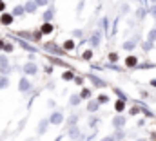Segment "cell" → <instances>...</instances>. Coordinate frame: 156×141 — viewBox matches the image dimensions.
Returning <instances> with one entry per match:
<instances>
[{"instance_id":"4dcf8cb0","label":"cell","mask_w":156,"mask_h":141,"mask_svg":"<svg viewBox=\"0 0 156 141\" xmlns=\"http://www.w3.org/2000/svg\"><path fill=\"white\" fill-rule=\"evenodd\" d=\"M96 101H98L100 105H105V103H109V96H107V94H100V96L96 98Z\"/></svg>"},{"instance_id":"60d3db41","label":"cell","mask_w":156,"mask_h":141,"mask_svg":"<svg viewBox=\"0 0 156 141\" xmlns=\"http://www.w3.org/2000/svg\"><path fill=\"white\" fill-rule=\"evenodd\" d=\"M83 4H85V2H78V5H76V11H78V13H82V11H83Z\"/></svg>"},{"instance_id":"8fae6325","label":"cell","mask_w":156,"mask_h":141,"mask_svg":"<svg viewBox=\"0 0 156 141\" xmlns=\"http://www.w3.org/2000/svg\"><path fill=\"white\" fill-rule=\"evenodd\" d=\"M44 49H45L47 53H60V54H64V53H66V51H60V49H58V45H56V43H53V42H47V43L44 45Z\"/></svg>"},{"instance_id":"816d5d0a","label":"cell","mask_w":156,"mask_h":141,"mask_svg":"<svg viewBox=\"0 0 156 141\" xmlns=\"http://www.w3.org/2000/svg\"><path fill=\"white\" fill-rule=\"evenodd\" d=\"M138 141H145V139H138Z\"/></svg>"},{"instance_id":"ac0fdd59","label":"cell","mask_w":156,"mask_h":141,"mask_svg":"<svg viewBox=\"0 0 156 141\" xmlns=\"http://www.w3.org/2000/svg\"><path fill=\"white\" fill-rule=\"evenodd\" d=\"M98 108H100V103H98L96 100H91V101L87 103V112H91V114H94Z\"/></svg>"},{"instance_id":"9a60e30c","label":"cell","mask_w":156,"mask_h":141,"mask_svg":"<svg viewBox=\"0 0 156 141\" xmlns=\"http://www.w3.org/2000/svg\"><path fill=\"white\" fill-rule=\"evenodd\" d=\"M136 42H138V38H131V40H127V42H123V45H122V47H123L125 51H133V49L138 45Z\"/></svg>"},{"instance_id":"7402d4cb","label":"cell","mask_w":156,"mask_h":141,"mask_svg":"<svg viewBox=\"0 0 156 141\" xmlns=\"http://www.w3.org/2000/svg\"><path fill=\"white\" fill-rule=\"evenodd\" d=\"M115 110H116L118 114H122V112L125 110V101H122V100H118L116 103H115Z\"/></svg>"},{"instance_id":"f5cc1de1","label":"cell","mask_w":156,"mask_h":141,"mask_svg":"<svg viewBox=\"0 0 156 141\" xmlns=\"http://www.w3.org/2000/svg\"><path fill=\"white\" fill-rule=\"evenodd\" d=\"M49 2H53V0H49Z\"/></svg>"},{"instance_id":"7a4b0ae2","label":"cell","mask_w":156,"mask_h":141,"mask_svg":"<svg viewBox=\"0 0 156 141\" xmlns=\"http://www.w3.org/2000/svg\"><path fill=\"white\" fill-rule=\"evenodd\" d=\"M87 42L91 43V47H93V49L100 47V43H102V29H96V31H93V35H91V38H89Z\"/></svg>"},{"instance_id":"7bdbcfd3","label":"cell","mask_w":156,"mask_h":141,"mask_svg":"<svg viewBox=\"0 0 156 141\" xmlns=\"http://www.w3.org/2000/svg\"><path fill=\"white\" fill-rule=\"evenodd\" d=\"M107 67H109V69H115V70H122L120 67H118V65H115V64H109Z\"/></svg>"},{"instance_id":"681fc988","label":"cell","mask_w":156,"mask_h":141,"mask_svg":"<svg viewBox=\"0 0 156 141\" xmlns=\"http://www.w3.org/2000/svg\"><path fill=\"white\" fill-rule=\"evenodd\" d=\"M149 2H151V4H156V0H149Z\"/></svg>"},{"instance_id":"bcb514c9","label":"cell","mask_w":156,"mask_h":141,"mask_svg":"<svg viewBox=\"0 0 156 141\" xmlns=\"http://www.w3.org/2000/svg\"><path fill=\"white\" fill-rule=\"evenodd\" d=\"M4 43H5V40H4V38H0V51H4Z\"/></svg>"},{"instance_id":"52a82bcc","label":"cell","mask_w":156,"mask_h":141,"mask_svg":"<svg viewBox=\"0 0 156 141\" xmlns=\"http://www.w3.org/2000/svg\"><path fill=\"white\" fill-rule=\"evenodd\" d=\"M55 15H56V9H55V5H49V7L44 11V15H42V22H53Z\"/></svg>"},{"instance_id":"cb8c5ba5","label":"cell","mask_w":156,"mask_h":141,"mask_svg":"<svg viewBox=\"0 0 156 141\" xmlns=\"http://www.w3.org/2000/svg\"><path fill=\"white\" fill-rule=\"evenodd\" d=\"M62 80H66V81H73V80H75V72H73V70H66V72L62 74Z\"/></svg>"},{"instance_id":"e575fe53","label":"cell","mask_w":156,"mask_h":141,"mask_svg":"<svg viewBox=\"0 0 156 141\" xmlns=\"http://www.w3.org/2000/svg\"><path fill=\"white\" fill-rule=\"evenodd\" d=\"M109 62H111V64H116L118 62V53H109Z\"/></svg>"},{"instance_id":"8d00e7d4","label":"cell","mask_w":156,"mask_h":141,"mask_svg":"<svg viewBox=\"0 0 156 141\" xmlns=\"http://www.w3.org/2000/svg\"><path fill=\"white\" fill-rule=\"evenodd\" d=\"M147 9H149V15H151L153 18H156V4H153V5H151V7H147Z\"/></svg>"},{"instance_id":"d4e9b609","label":"cell","mask_w":156,"mask_h":141,"mask_svg":"<svg viewBox=\"0 0 156 141\" xmlns=\"http://www.w3.org/2000/svg\"><path fill=\"white\" fill-rule=\"evenodd\" d=\"M78 96H80L82 100H89V98H91V89H85V87H83V89L80 91V94H78Z\"/></svg>"},{"instance_id":"f907efd6","label":"cell","mask_w":156,"mask_h":141,"mask_svg":"<svg viewBox=\"0 0 156 141\" xmlns=\"http://www.w3.org/2000/svg\"><path fill=\"white\" fill-rule=\"evenodd\" d=\"M78 2H85V0H78Z\"/></svg>"},{"instance_id":"f1b7e54d","label":"cell","mask_w":156,"mask_h":141,"mask_svg":"<svg viewBox=\"0 0 156 141\" xmlns=\"http://www.w3.org/2000/svg\"><path fill=\"white\" fill-rule=\"evenodd\" d=\"M100 24H102V31H105V33H109V18H107V16H104Z\"/></svg>"},{"instance_id":"ba28073f","label":"cell","mask_w":156,"mask_h":141,"mask_svg":"<svg viewBox=\"0 0 156 141\" xmlns=\"http://www.w3.org/2000/svg\"><path fill=\"white\" fill-rule=\"evenodd\" d=\"M13 20H15V16H13L11 13H5V11H4V13L0 15V24H2V26H5V27H7V26H11V24H13Z\"/></svg>"},{"instance_id":"603a6c76","label":"cell","mask_w":156,"mask_h":141,"mask_svg":"<svg viewBox=\"0 0 156 141\" xmlns=\"http://www.w3.org/2000/svg\"><path fill=\"white\" fill-rule=\"evenodd\" d=\"M142 49H144L145 53H149V51H153V49H154V43H153V42H149V40H145V42L142 43Z\"/></svg>"},{"instance_id":"484cf974","label":"cell","mask_w":156,"mask_h":141,"mask_svg":"<svg viewBox=\"0 0 156 141\" xmlns=\"http://www.w3.org/2000/svg\"><path fill=\"white\" fill-rule=\"evenodd\" d=\"M7 87H9V78L0 74V91H2V89H7Z\"/></svg>"},{"instance_id":"1f68e13d","label":"cell","mask_w":156,"mask_h":141,"mask_svg":"<svg viewBox=\"0 0 156 141\" xmlns=\"http://www.w3.org/2000/svg\"><path fill=\"white\" fill-rule=\"evenodd\" d=\"M113 138H115V141H122V139H123V138H125L123 129H122V130H116V134H113Z\"/></svg>"},{"instance_id":"7dc6e473","label":"cell","mask_w":156,"mask_h":141,"mask_svg":"<svg viewBox=\"0 0 156 141\" xmlns=\"http://www.w3.org/2000/svg\"><path fill=\"white\" fill-rule=\"evenodd\" d=\"M136 2H140V4L145 5V7H147V4H149V0H136Z\"/></svg>"},{"instance_id":"8992f818","label":"cell","mask_w":156,"mask_h":141,"mask_svg":"<svg viewBox=\"0 0 156 141\" xmlns=\"http://www.w3.org/2000/svg\"><path fill=\"white\" fill-rule=\"evenodd\" d=\"M125 123H127V118H125L123 114H116V116L113 118V127H115V130H122V129L125 127Z\"/></svg>"},{"instance_id":"b9f144b4","label":"cell","mask_w":156,"mask_h":141,"mask_svg":"<svg viewBox=\"0 0 156 141\" xmlns=\"http://www.w3.org/2000/svg\"><path fill=\"white\" fill-rule=\"evenodd\" d=\"M4 11H5V2L0 0V13H4Z\"/></svg>"},{"instance_id":"836d02e7","label":"cell","mask_w":156,"mask_h":141,"mask_svg":"<svg viewBox=\"0 0 156 141\" xmlns=\"http://www.w3.org/2000/svg\"><path fill=\"white\" fill-rule=\"evenodd\" d=\"M115 94H116V96L120 98V100H122V101H127V96H125V94H123L120 89H115Z\"/></svg>"},{"instance_id":"f6af8a7d","label":"cell","mask_w":156,"mask_h":141,"mask_svg":"<svg viewBox=\"0 0 156 141\" xmlns=\"http://www.w3.org/2000/svg\"><path fill=\"white\" fill-rule=\"evenodd\" d=\"M44 69H45V72H47V74H51V72H53V67H51V65H45Z\"/></svg>"},{"instance_id":"e0dca14e","label":"cell","mask_w":156,"mask_h":141,"mask_svg":"<svg viewBox=\"0 0 156 141\" xmlns=\"http://www.w3.org/2000/svg\"><path fill=\"white\" fill-rule=\"evenodd\" d=\"M11 15L16 18V16H24L26 15V9H24V5H15L13 7V11H11Z\"/></svg>"},{"instance_id":"30bf717a","label":"cell","mask_w":156,"mask_h":141,"mask_svg":"<svg viewBox=\"0 0 156 141\" xmlns=\"http://www.w3.org/2000/svg\"><path fill=\"white\" fill-rule=\"evenodd\" d=\"M53 31H55V26H53L51 22H44L42 27H40V33H42V35H51Z\"/></svg>"},{"instance_id":"4fadbf2b","label":"cell","mask_w":156,"mask_h":141,"mask_svg":"<svg viewBox=\"0 0 156 141\" xmlns=\"http://www.w3.org/2000/svg\"><path fill=\"white\" fill-rule=\"evenodd\" d=\"M87 78L94 83V87H98V89H102V87H105V81L104 80H100L98 76H94V74H87Z\"/></svg>"},{"instance_id":"f35d334b","label":"cell","mask_w":156,"mask_h":141,"mask_svg":"<svg viewBox=\"0 0 156 141\" xmlns=\"http://www.w3.org/2000/svg\"><path fill=\"white\" fill-rule=\"evenodd\" d=\"M71 36H75V38H78V36H82V29H75V31L71 33Z\"/></svg>"},{"instance_id":"ee69618b","label":"cell","mask_w":156,"mask_h":141,"mask_svg":"<svg viewBox=\"0 0 156 141\" xmlns=\"http://www.w3.org/2000/svg\"><path fill=\"white\" fill-rule=\"evenodd\" d=\"M100 141H115V138L113 136H105V138H102Z\"/></svg>"},{"instance_id":"5b68a950","label":"cell","mask_w":156,"mask_h":141,"mask_svg":"<svg viewBox=\"0 0 156 141\" xmlns=\"http://www.w3.org/2000/svg\"><path fill=\"white\" fill-rule=\"evenodd\" d=\"M22 70H24L26 76H35V74L38 72V65H37L35 62H27V64H24Z\"/></svg>"},{"instance_id":"9c48e42d","label":"cell","mask_w":156,"mask_h":141,"mask_svg":"<svg viewBox=\"0 0 156 141\" xmlns=\"http://www.w3.org/2000/svg\"><path fill=\"white\" fill-rule=\"evenodd\" d=\"M24 9H26L27 15H35V13L38 11V5L35 4V0H27V2L24 4Z\"/></svg>"},{"instance_id":"db71d44e","label":"cell","mask_w":156,"mask_h":141,"mask_svg":"<svg viewBox=\"0 0 156 141\" xmlns=\"http://www.w3.org/2000/svg\"><path fill=\"white\" fill-rule=\"evenodd\" d=\"M75 141H78V139H75Z\"/></svg>"},{"instance_id":"44dd1931","label":"cell","mask_w":156,"mask_h":141,"mask_svg":"<svg viewBox=\"0 0 156 141\" xmlns=\"http://www.w3.org/2000/svg\"><path fill=\"white\" fill-rule=\"evenodd\" d=\"M82 103V98L78 96V94H73L71 98H69V105L71 107H76V105H80Z\"/></svg>"},{"instance_id":"c3c4849f","label":"cell","mask_w":156,"mask_h":141,"mask_svg":"<svg viewBox=\"0 0 156 141\" xmlns=\"http://www.w3.org/2000/svg\"><path fill=\"white\" fill-rule=\"evenodd\" d=\"M151 85H153V87L156 89V78H154V80H151Z\"/></svg>"},{"instance_id":"277c9868","label":"cell","mask_w":156,"mask_h":141,"mask_svg":"<svg viewBox=\"0 0 156 141\" xmlns=\"http://www.w3.org/2000/svg\"><path fill=\"white\" fill-rule=\"evenodd\" d=\"M31 89H33V83L27 80V76L20 78V81H18V91H20L22 94H26V92H29Z\"/></svg>"},{"instance_id":"4316f807","label":"cell","mask_w":156,"mask_h":141,"mask_svg":"<svg viewBox=\"0 0 156 141\" xmlns=\"http://www.w3.org/2000/svg\"><path fill=\"white\" fill-rule=\"evenodd\" d=\"M147 40L153 42V43H156V27H151V29H149V33H147Z\"/></svg>"},{"instance_id":"ffe728a7","label":"cell","mask_w":156,"mask_h":141,"mask_svg":"<svg viewBox=\"0 0 156 141\" xmlns=\"http://www.w3.org/2000/svg\"><path fill=\"white\" fill-rule=\"evenodd\" d=\"M125 65H127V67H136V65H138V58L133 56V54L127 56V58H125Z\"/></svg>"},{"instance_id":"d6986e66","label":"cell","mask_w":156,"mask_h":141,"mask_svg":"<svg viewBox=\"0 0 156 141\" xmlns=\"http://www.w3.org/2000/svg\"><path fill=\"white\" fill-rule=\"evenodd\" d=\"M75 47H76V42H75L73 38L64 42V51H75Z\"/></svg>"},{"instance_id":"d6a6232c","label":"cell","mask_w":156,"mask_h":141,"mask_svg":"<svg viewBox=\"0 0 156 141\" xmlns=\"http://www.w3.org/2000/svg\"><path fill=\"white\" fill-rule=\"evenodd\" d=\"M13 51H15V45L9 43V42H5L4 43V53H13Z\"/></svg>"},{"instance_id":"3957f363","label":"cell","mask_w":156,"mask_h":141,"mask_svg":"<svg viewBox=\"0 0 156 141\" xmlns=\"http://www.w3.org/2000/svg\"><path fill=\"white\" fill-rule=\"evenodd\" d=\"M15 42H16V43H18V45H20V47H22L24 51H27V53H31V54H35V53L38 51V49H37L35 45H31V43H29L27 40H24V38H16Z\"/></svg>"},{"instance_id":"ab89813d","label":"cell","mask_w":156,"mask_h":141,"mask_svg":"<svg viewBox=\"0 0 156 141\" xmlns=\"http://www.w3.org/2000/svg\"><path fill=\"white\" fill-rule=\"evenodd\" d=\"M96 123H98V118H96V116H94V118H91V119H89V125H91V127H94V125H96Z\"/></svg>"},{"instance_id":"6da1fadb","label":"cell","mask_w":156,"mask_h":141,"mask_svg":"<svg viewBox=\"0 0 156 141\" xmlns=\"http://www.w3.org/2000/svg\"><path fill=\"white\" fill-rule=\"evenodd\" d=\"M47 119H49V125H62V123L66 121V118H64V112H60V110H55V112H51Z\"/></svg>"},{"instance_id":"7c38bea8","label":"cell","mask_w":156,"mask_h":141,"mask_svg":"<svg viewBox=\"0 0 156 141\" xmlns=\"http://www.w3.org/2000/svg\"><path fill=\"white\" fill-rule=\"evenodd\" d=\"M47 127H49V119H47V118H44V119H40V123H38V129H37V132H38L40 136H42V134H45V132H47Z\"/></svg>"},{"instance_id":"d590c367","label":"cell","mask_w":156,"mask_h":141,"mask_svg":"<svg viewBox=\"0 0 156 141\" xmlns=\"http://www.w3.org/2000/svg\"><path fill=\"white\" fill-rule=\"evenodd\" d=\"M35 4L38 7H45V5H49V0H35Z\"/></svg>"},{"instance_id":"74e56055","label":"cell","mask_w":156,"mask_h":141,"mask_svg":"<svg viewBox=\"0 0 156 141\" xmlns=\"http://www.w3.org/2000/svg\"><path fill=\"white\" fill-rule=\"evenodd\" d=\"M138 112H140V108H138V107H133V108L129 110V116H136Z\"/></svg>"},{"instance_id":"83f0119b","label":"cell","mask_w":156,"mask_h":141,"mask_svg":"<svg viewBox=\"0 0 156 141\" xmlns=\"http://www.w3.org/2000/svg\"><path fill=\"white\" fill-rule=\"evenodd\" d=\"M78 123V116L76 114H71L69 118H67V127H75Z\"/></svg>"},{"instance_id":"2e32d148","label":"cell","mask_w":156,"mask_h":141,"mask_svg":"<svg viewBox=\"0 0 156 141\" xmlns=\"http://www.w3.org/2000/svg\"><path fill=\"white\" fill-rule=\"evenodd\" d=\"M147 15H149V9H147L145 5H140L138 11H136V18H138V20H144Z\"/></svg>"},{"instance_id":"f546056e","label":"cell","mask_w":156,"mask_h":141,"mask_svg":"<svg viewBox=\"0 0 156 141\" xmlns=\"http://www.w3.org/2000/svg\"><path fill=\"white\" fill-rule=\"evenodd\" d=\"M91 58H93V51H91V49H85V51L82 53V60H85V62H89Z\"/></svg>"},{"instance_id":"5bb4252c","label":"cell","mask_w":156,"mask_h":141,"mask_svg":"<svg viewBox=\"0 0 156 141\" xmlns=\"http://www.w3.org/2000/svg\"><path fill=\"white\" fill-rule=\"evenodd\" d=\"M67 136H69L73 141L80 138V129H78V125H75V127H69V130H67Z\"/></svg>"}]
</instances>
